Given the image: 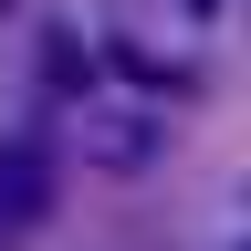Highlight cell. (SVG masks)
<instances>
[{
  "mask_svg": "<svg viewBox=\"0 0 251 251\" xmlns=\"http://www.w3.org/2000/svg\"><path fill=\"white\" fill-rule=\"evenodd\" d=\"M52 209V147L42 136H0V241H21Z\"/></svg>",
  "mask_w": 251,
  "mask_h": 251,
  "instance_id": "obj_1",
  "label": "cell"
},
{
  "mask_svg": "<svg viewBox=\"0 0 251 251\" xmlns=\"http://www.w3.org/2000/svg\"><path fill=\"white\" fill-rule=\"evenodd\" d=\"M31 74H42V94H94V52H84V31H74V21H42Z\"/></svg>",
  "mask_w": 251,
  "mask_h": 251,
  "instance_id": "obj_2",
  "label": "cell"
},
{
  "mask_svg": "<svg viewBox=\"0 0 251 251\" xmlns=\"http://www.w3.org/2000/svg\"><path fill=\"white\" fill-rule=\"evenodd\" d=\"M147 147H157L147 115H105V126H94V157H105V168H147Z\"/></svg>",
  "mask_w": 251,
  "mask_h": 251,
  "instance_id": "obj_3",
  "label": "cell"
},
{
  "mask_svg": "<svg viewBox=\"0 0 251 251\" xmlns=\"http://www.w3.org/2000/svg\"><path fill=\"white\" fill-rule=\"evenodd\" d=\"M188 11H220V0H188Z\"/></svg>",
  "mask_w": 251,
  "mask_h": 251,
  "instance_id": "obj_4",
  "label": "cell"
},
{
  "mask_svg": "<svg viewBox=\"0 0 251 251\" xmlns=\"http://www.w3.org/2000/svg\"><path fill=\"white\" fill-rule=\"evenodd\" d=\"M230 251H241V241H230Z\"/></svg>",
  "mask_w": 251,
  "mask_h": 251,
  "instance_id": "obj_5",
  "label": "cell"
}]
</instances>
